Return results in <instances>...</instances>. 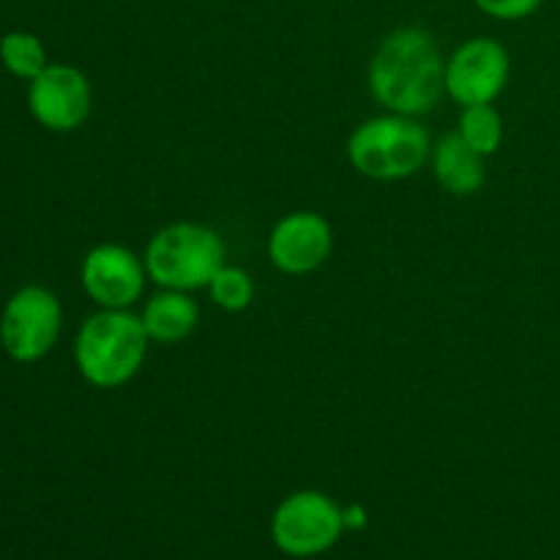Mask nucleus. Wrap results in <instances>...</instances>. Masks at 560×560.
Segmentation results:
<instances>
[{
  "label": "nucleus",
  "mask_w": 560,
  "mask_h": 560,
  "mask_svg": "<svg viewBox=\"0 0 560 560\" xmlns=\"http://www.w3.org/2000/svg\"><path fill=\"white\" fill-rule=\"evenodd\" d=\"M364 525V509L359 506V503H353V506L345 512V528H361Z\"/></svg>",
  "instance_id": "17"
},
{
  "label": "nucleus",
  "mask_w": 560,
  "mask_h": 560,
  "mask_svg": "<svg viewBox=\"0 0 560 560\" xmlns=\"http://www.w3.org/2000/svg\"><path fill=\"white\" fill-rule=\"evenodd\" d=\"M485 159L487 156L476 153L457 131H452L432 145V175L448 195L470 197L485 186Z\"/></svg>",
  "instance_id": "11"
},
{
  "label": "nucleus",
  "mask_w": 560,
  "mask_h": 560,
  "mask_svg": "<svg viewBox=\"0 0 560 560\" xmlns=\"http://www.w3.org/2000/svg\"><path fill=\"white\" fill-rule=\"evenodd\" d=\"M91 82L69 63H49L27 88V107L36 124L58 135L80 129L91 115Z\"/></svg>",
  "instance_id": "9"
},
{
  "label": "nucleus",
  "mask_w": 560,
  "mask_h": 560,
  "mask_svg": "<svg viewBox=\"0 0 560 560\" xmlns=\"http://www.w3.org/2000/svg\"><path fill=\"white\" fill-rule=\"evenodd\" d=\"M0 63L5 71H11L20 80H36L44 69L49 66L47 49H44L42 38L36 33L27 31H11L0 38Z\"/></svg>",
  "instance_id": "13"
},
{
  "label": "nucleus",
  "mask_w": 560,
  "mask_h": 560,
  "mask_svg": "<svg viewBox=\"0 0 560 560\" xmlns=\"http://www.w3.org/2000/svg\"><path fill=\"white\" fill-rule=\"evenodd\" d=\"M80 282L98 310H131L145 293L148 268L124 244H98L82 257Z\"/></svg>",
  "instance_id": "8"
},
{
  "label": "nucleus",
  "mask_w": 560,
  "mask_h": 560,
  "mask_svg": "<svg viewBox=\"0 0 560 560\" xmlns=\"http://www.w3.org/2000/svg\"><path fill=\"white\" fill-rule=\"evenodd\" d=\"M345 512L326 492L299 490L284 498L271 520V539L284 556L312 558L337 545Z\"/></svg>",
  "instance_id": "5"
},
{
  "label": "nucleus",
  "mask_w": 560,
  "mask_h": 560,
  "mask_svg": "<svg viewBox=\"0 0 560 560\" xmlns=\"http://www.w3.org/2000/svg\"><path fill=\"white\" fill-rule=\"evenodd\" d=\"M348 162L372 180H405L419 173L432 153L430 131L410 115H375L350 131Z\"/></svg>",
  "instance_id": "3"
},
{
  "label": "nucleus",
  "mask_w": 560,
  "mask_h": 560,
  "mask_svg": "<svg viewBox=\"0 0 560 560\" xmlns=\"http://www.w3.org/2000/svg\"><path fill=\"white\" fill-rule=\"evenodd\" d=\"M206 290L213 304L224 312H244L255 301V279L249 277V271L238 266H228V262L213 273L211 284Z\"/></svg>",
  "instance_id": "15"
},
{
  "label": "nucleus",
  "mask_w": 560,
  "mask_h": 560,
  "mask_svg": "<svg viewBox=\"0 0 560 560\" xmlns=\"http://www.w3.org/2000/svg\"><path fill=\"white\" fill-rule=\"evenodd\" d=\"M145 328L131 310H98L80 326L74 364L96 388H120L135 381L148 355Z\"/></svg>",
  "instance_id": "2"
},
{
  "label": "nucleus",
  "mask_w": 560,
  "mask_h": 560,
  "mask_svg": "<svg viewBox=\"0 0 560 560\" xmlns=\"http://www.w3.org/2000/svg\"><path fill=\"white\" fill-rule=\"evenodd\" d=\"M366 85L386 113L410 118L432 113L446 93V58L435 36L416 25L388 33L372 55Z\"/></svg>",
  "instance_id": "1"
},
{
  "label": "nucleus",
  "mask_w": 560,
  "mask_h": 560,
  "mask_svg": "<svg viewBox=\"0 0 560 560\" xmlns=\"http://www.w3.org/2000/svg\"><path fill=\"white\" fill-rule=\"evenodd\" d=\"M224 241L208 224L173 222L156 230L148 241L142 260L148 279L164 290H206L213 273L224 266Z\"/></svg>",
  "instance_id": "4"
},
{
  "label": "nucleus",
  "mask_w": 560,
  "mask_h": 560,
  "mask_svg": "<svg viewBox=\"0 0 560 560\" xmlns=\"http://www.w3.org/2000/svg\"><path fill=\"white\" fill-rule=\"evenodd\" d=\"M474 3L479 5V11H485L487 16H492V20L517 22L534 14L541 5V0H474Z\"/></svg>",
  "instance_id": "16"
},
{
  "label": "nucleus",
  "mask_w": 560,
  "mask_h": 560,
  "mask_svg": "<svg viewBox=\"0 0 560 560\" xmlns=\"http://www.w3.org/2000/svg\"><path fill=\"white\" fill-rule=\"evenodd\" d=\"M334 230L317 211H293L273 224L268 235V257L288 277L317 271L331 257Z\"/></svg>",
  "instance_id": "10"
},
{
  "label": "nucleus",
  "mask_w": 560,
  "mask_h": 560,
  "mask_svg": "<svg viewBox=\"0 0 560 560\" xmlns=\"http://www.w3.org/2000/svg\"><path fill=\"white\" fill-rule=\"evenodd\" d=\"M142 328L148 339L156 345H175L184 342L200 320V306L191 299V293L184 290H164L153 293L140 310Z\"/></svg>",
  "instance_id": "12"
},
{
  "label": "nucleus",
  "mask_w": 560,
  "mask_h": 560,
  "mask_svg": "<svg viewBox=\"0 0 560 560\" xmlns=\"http://www.w3.org/2000/svg\"><path fill=\"white\" fill-rule=\"evenodd\" d=\"M457 135L481 156H492L503 142V118L495 104H474L459 113Z\"/></svg>",
  "instance_id": "14"
},
{
  "label": "nucleus",
  "mask_w": 560,
  "mask_h": 560,
  "mask_svg": "<svg viewBox=\"0 0 560 560\" xmlns=\"http://www.w3.org/2000/svg\"><path fill=\"white\" fill-rule=\"evenodd\" d=\"M512 58L506 47L490 36H476L459 44L446 58V96L459 107L495 104L506 91Z\"/></svg>",
  "instance_id": "7"
},
{
  "label": "nucleus",
  "mask_w": 560,
  "mask_h": 560,
  "mask_svg": "<svg viewBox=\"0 0 560 560\" xmlns=\"http://www.w3.org/2000/svg\"><path fill=\"white\" fill-rule=\"evenodd\" d=\"M63 326V310L52 290L27 284L16 290L0 315V345L20 364L42 361L55 348Z\"/></svg>",
  "instance_id": "6"
}]
</instances>
